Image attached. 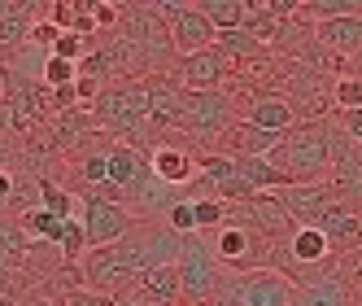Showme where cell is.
Masks as SVG:
<instances>
[{"instance_id": "6da1fadb", "label": "cell", "mask_w": 362, "mask_h": 306, "mask_svg": "<svg viewBox=\"0 0 362 306\" xmlns=\"http://www.w3.org/2000/svg\"><path fill=\"white\" fill-rule=\"evenodd\" d=\"M297 285L284 271L257 267V271H223L214 306H293Z\"/></svg>"}, {"instance_id": "7a4b0ae2", "label": "cell", "mask_w": 362, "mask_h": 306, "mask_svg": "<svg viewBox=\"0 0 362 306\" xmlns=\"http://www.w3.org/2000/svg\"><path fill=\"white\" fill-rule=\"evenodd\" d=\"M271 166H279L293 184H319L332 171V136L327 132H288L271 149Z\"/></svg>"}, {"instance_id": "3957f363", "label": "cell", "mask_w": 362, "mask_h": 306, "mask_svg": "<svg viewBox=\"0 0 362 306\" xmlns=\"http://www.w3.org/2000/svg\"><path fill=\"white\" fill-rule=\"evenodd\" d=\"M175 267H179V298H184L188 306H210L214 302L223 267H218V254H214L210 232H188Z\"/></svg>"}, {"instance_id": "277c9868", "label": "cell", "mask_w": 362, "mask_h": 306, "mask_svg": "<svg viewBox=\"0 0 362 306\" xmlns=\"http://www.w3.org/2000/svg\"><path fill=\"white\" fill-rule=\"evenodd\" d=\"M236 123L231 92L223 88H184V127L197 140H223Z\"/></svg>"}, {"instance_id": "5b68a950", "label": "cell", "mask_w": 362, "mask_h": 306, "mask_svg": "<svg viewBox=\"0 0 362 306\" xmlns=\"http://www.w3.org/2000/svg\"><path fill=\"white\" fill-rule=\"evenodd\" d=\"M210 241H214V254H218L223 271H257V267H267L262 263V254H267L262 232H257L253 223H245L236 210L227 215V223L218 227V232H210Z\"/></svg>"}, {"instance_id": "8992f818", "label": "cell", "mask_w": 362, "mask_h": 306, "mask_svg": "<svg viewBox=\"0 0 362 306\" xmlns=\"http://www.w3.org/2000/svg\"><path fill=\"white\" fill-rule=\"evenodd\" d=\"M136 210H127L122 201H105V197H83V232H88V245L100 249V245H114L122 237L136 232Z\"/></svg>"}, {"instance_id": "52a82bcc", "label": "cell", "mask_w": 362, "mask_h": 306, "mask_svg": "<svg viewBox=\"0 0 362 306\" xmlns=\"http://www.w3.org/2000/svg\"><path fill=\"white\" fill-rule=\"evenodd\" d=\"M92 118L100 132H110L118 140L136 136V123H140V106H136V88L132 84H105L100 96L92 101Z\"/></svg>"}, {"instance_id": "ba28073f", "label": "cell", "mask_w": 362, "mask_h": 306, "mask_svg": "<svg viewBox=\"0 0 362 306\" xmlns=\"http://www.w3.org/2000/svg\"><path fill=\"white\" fill-rule=\"evenodd\" d=\"M275 201L284 206V215H288L297 227H319L332 206H341L336 188H323V184H288V188L275 193Z\"/></svg>"}, {"instance_id": "9c48e42d", "label": "cell", "mask_w": 362, "mask_h": 306, "mask_svg": "<svg viewBox=\"0 0 362 306\" xmlns=\"http://www.w3.org/2000/svg\"><path fill=\"white\" fill-rule=\"evenodd\" d=\"M148 175L158 184H166V188H188V184H197V175H201V158H192L184 144L158 140L148 149Z\"/></svg>"}, {"instance_id": "30bf717a", "label": "cell", "mask_w": 362, "mask_h": 306, "mask_svg": "<svg viewBox=\"0 0 362 306\" xmlns=\"http://www.w3.org/2000/svg\"><path fill=\"white\" fill-rule=\"evenodd\" d=\"M231 70H236V66H231V57L214 44V48H201V53H192V57L179 62L175 79L184 84V88H223L231 79Z\"/></svg>"}, {"instance_id": "8fae6325", "label": "cell", "mask_w": 362, "mask_h": 306, "mask_svg": "<svg viewBox=\"0 0 362 306\" xmlns=\"http://www.w3.org/2000/svg\"><path fill=\"white\" fill-rule=\"evenodd\" d=\"M214 40H218V27L197 5H188L179 18H170V44H175L179 57H192L201 48H214Z\"/></svg>"}, {"instance_id": "7c38bea8", "label": "cell", "mask_w": 362, "mask_h": 306, "mask_svg": "<svg viewBox=\"0 0 362 306\" xmlns=\"http://www.w3.org/2000/svg\"><path fill=\"white\" fill-rule=\"evenodd\" d=\"M245 123H253V127H262V132H271V136H288L293 127H297V106L288 96H257L253 106H249V114H245Z\"/></svg>"}, {"instance_id": "4fadbf2b", "label": "cell", "mask_w": 362, "mask_h": 306, "mask_svg": "<svg viewBox=\"0 0 362 306\" xmlns=\"http://www.w3.org/2000/svg\"><path fill=\"white\" fill-rule=\"evenodd\" d=\"M315 40L327 48V53H362V13L315 22Z\"/></svg>"}, {"instance_id": "5bb4252c", "label": "cell", "mask_w": 362, "mask_h": 306, "mask_svg": "<svg viewBox=\"0 0 362 306\" xmlns=\"http://www.w3.org/2000/svg\"><path fill=\"white\" fill-rule=\"evenodd\" d=\"M231 171H236L240 184L253 188V193H279V188L293 184L279 166H271V158H236V153H231Z\"/></svg>"}, {"instance_id": "9a60e30c", "label": "cell", "mask_w": 362, "mask_h": 306, "mask_svg": "<svg viewBox=\"0 0 362 306\" xmlns=\"http://www.w3.org/2000/svg\"><path fill=\"white\" fill-rule=\"evenodd\" d=\"M136 293L153 298L158 306H179V267L162 263V267H148L136 276Z\"/></svg>"}, {"instance_id": "2e32d148", "label": "cell", "mask_w": 362, "mask_h": 306, "mask_svg": "<svg viewBox=\"0 0 362 306\" xmlns=\"http://www.w3.org/2000/svg\"><path fill=\"white\" fill-rule=\"evenodd\" d=\"M319 232L327 237V245H332V249H345V245L362 241V215H358V210H349L345 201H341V206H332V210L323 215Z\"/></svg>"}, {"instance_id": "e0dca14e", "label": "cell", "mask_w": 362, "mask_h": 306, "mask_svg": "<svg viewBox=\"0 0 362 306\" xmlns=\"http://www.w3.org/2000/svg\"><path fill=\"white\" fill-rule=\"evenodd\" d=\"M293 285H297V293H301L310 306H349L345 280L332 276V271H319V276H310V280H293Z\"/></svg>"}, {"instance_id": "ac0fdd59", "label": "cell", "mask_w": 362, "mask_h": 306, "mask_svg": "<svg viewBox=\"0 0 362 306\" xmlns=\"http://www.w3.org/2000/svg\"><path fill=\"white\" fill-rule=\"evenodd\" d=\"M327 254H332V245H327V237L319 232V227H297L293 241H288V259L297 267H323Z\"/></svg>"}, {"instance_id": "d6986e66", "label": "cell", "mask_w": 362, "mask_h": 306, "mask_svg": "<svg viewBox=\"0 0 362 306\" xmlns=\"http://www.w3.org/2000/svg\"><path fill=\"white\" fill-rule=\"evenodd\" d=\"M214 44L231 57V66H236V62H262V57H271V48L257 40V35H249L245 27H227V31H218Z\"/></svg>"}, {"instance_id": "ffe728a7", "label": "cell", "mask_w": 362, "mask_h": 306, "mask_svg": "<svg viewBox=\"0 0 362 306\" xmlns=\"http://www.w3.org/2000/svg\"><path fill=\"white\" fill-rule=\"evenodd\" d=\"M31 27H35V18H31L27 9H22L18 0H13V5H9V13L0 18V48H18L22 40L31 35Z\"/></svg>"}, {"instance_id": "44dd1931", "label": "cell", "mask_w": 362, "mask_h": 306, "mask_svg": "<svg viewBox=\"0 0 362 306\" xmlns=\"http://www.w3.org/2000/svg\"><path fill=\"white\" fill-rule=\"evenodd\" d=\"M22 267H27V249L18 245H0V293H18L22 285Z\"/></svg>"}, {"instance_id": "7402d4cb", "label": "cell", "mask_w": 362, "mask_h": 306, "mask_svg": "<svg viewBox=\"0 0 362 306\" xmlns=\"http://www.w3.org/2000/svg\"><path fill=\"white\" fill-rule=\"evenodd\" d=\"M192 215H197V232H218L231 215V206L218 197H192Z\"/></svg>"}, {"instance_id": "603a6c76", "label": "cell", "mask_w": 362, "mask_h": 306, "mask_svg": "<svg viewBox=\"0 0 362 306\" xmlns=\"http://www.w3.org/2000/svg\"><path fill=\"white\" fill-rule=\"evenodd\" d=\"M197 9L210 18L218 31L240 27V18H245V5H240V0H197Z\"/></svg>"}, {"instance_id": "cb8c5ba5", "label": "cell", "mask_w": 362, "mask_h": 306, "mask_svg": "<svg viewBox=\"0 0 362 306\" xmlns=\"http://www.w3.org/2000/svg\"><path fill=\"white\" fill-rule=\"evenodd\" d=\"M301 13L310 22H327V18H349V13H362V0H305Z\"/></svg>"}, {"instance_id": "d4e9b609", "label": "cell", "mask_w": 362, "mask_h": 306, "mask_svg": "<svg viewBox=\"0 0 362 306\" xmlns=\"http://www.w3.org/2000/svg\"><path fill=\"white\" fill-rule=\"evenodd\" d=\"M332 96H336V106H341V114L358 110L362 106V74H341V79L332 84Z\"/></svg>"}, {"instance_id": "484cf974", "label": "cell", "mask_w": 362, "mask_h": 306, "mask_svg": "<svg viewBox=\"0 0 362 306\" xmlns=\"http://www.w3.org/2000/svg\"><path fill=\"white\" fill-rule=\"evenodd\" d=\"M88 53H92V40L74 35V31H62L57 48H53V57H62V62H70V66H83V62H88Z\"/></svg>"}, {"instance_id": "4316f807", "label": "cell", "mask_w": 362, "mask_h": 306, "mask_svg": "<svg viewBox=\"0 0 362 306\" xmlns=\"http://www.w3.org/2000/svg\"><path fill=\"white\" fill-rule=\"evenodd\" d=\"M74 79H79V66H70V62H62V57H53V53L44 57V84H48V88H70Z\"/></svg>"}, {"instance_id": "83f0119b", "label": "cell", "mask_w": 362, "mask_h": 306, "mask_svg": "<svg viewBox=\"0 0 362 306\" xmlns=\"http://www.w3.org/2000/svg\"><path fill=\"white\" fill-rule=\"evenodd\" d=\"M40 206L48 215H57V219H74V206H70V197L57 188V184H40Z\"/></svg>"}, {"instance_id": "f1b7e54d", "label": "cell", "mask_w": 362, "mask_h": 306, "mask_svg": "<svg viewBox=\"0 0 362 306\" xmlns=\"http://www.w3.org/2000/svg\"><path fill=\"white\" fill-rule=\"evenodd\" d=\"M166 227H175L179 237L197 232V215H192V201H175V206L166 210Z\"/></svg>"}, {"instance_id": "f546056e", "label": "cell", "mask_w": 362, "mask_h": 306, "mask_svg": "<svg viewBox=\"0 0 362 306\" xmlns=\"http://www.w3.org/2000/svg\"><path fill=\"white\" fill-rule=\"evenodd\" d=\"M27 40H31V44H40V48H48V53H53V48H57V40H62V27H57L53 18H40L35 27H31V35H27Z\"/></svg>"}, {"instance_id": "4dcf8cb0", "label": "cell", "mask_w": 362, "mask_h": 306, "mask_svg": "<svg viewBox=\"0 0 362 306\" xmlns=\"http://www.w3.org/2000/svg\"><path fill=\"white\" fill-rule=\"evenodd\" d=\"M92 22H96V31H110V27H118V22H122V9L114 5V0H100L96 13H92Z\"/></svg>"}, {"instance_id": "1f68e13d", "label": "cell", "mask_w": 362, "mask_h": 306, "mask_svg": "<svg viewBox=\"0 0 362 306\" xmlns=\"http://www.w3.org/2000/svg\"><path fill=\"white\" fill-rule=\"evenodd\" d=\"M144 9H153V13H158V18H179V13H184L188 9V0H144Z\"/></svg>"}, {"instance_id": "d6a6232c", "label": "cell", "mask_w": 362, "mask_h": 306, "mask_svg": "<svg viewBox=\"0 0 362 306\" xmlns=\"http://www.w3.org/2000/svg\"><path fill=\"white\" fill-rule=\"evenodd\" d=\"M341 127H345V136L362 149V106H358V110H349V114L341 118Z\"/></svg>"}, {"instance_id": "836d02e7", "label": "cell", "mask_w": 362, "mask_h": 306, "mask_svg": "<svg viewBox=\"0 0 362 306\" xmlns=\"http://www.w3.org/2000/svg\"><path fill=\"white\" fill-rule=\"evenodd\" d=\"M301 5H305V0H267V9L284 22V18H297L301 13Z\"/></svg>"}, {"instance_id": "e575fe53", "label": "cell", "mask_w": 362, "mask_h": 306, "mask_svg": "<svg viewBox=\"0 0 362 306\" xmlns=\"http://www.w3.org/2000/svg\"><path fill=\"white\" fill-rule=\"evenodd\" d=\"M13 188H18V180H13L9 171H0V210L13 206Z\"/></svg>"}, {"instance_id": "d590c367", "label": "cell", "mask_w": 362, "mask_h": 306, "mask_svg": "<svg viewBox=\"0 0 362 306\" xmlns=\"http://www.w3.org/2000/svg\"><path fill=\"white\" fill-rule=\"evenodd\" d=\"M18 5L27 9L35 22H40V18H48V13H53V5H57V0H18Z\"/></svg>"}, {"instance_id": "8d00e7d4", "label": "cell", "mask_w": 362, "mask_h": 306, "mask_svg": "<svg viewBox=\"0 0 362 306\" xmlns=\"http://www.w3.org/2000/svg\"><path fill=\"white\" fill-rule=\"evenodd\" d=\"M293 306H310V302H305V298H301V293H297V298H293Z\"/></svg>"}, {"instance_id": "74e56055", "label": "cell", "mask_w": 362, "mask_h": 306, "mask_svg": "<svg viewBox=\"0 0 362 306\" xmlns=\"http://www.w3.org/2000/svg\"><path fill=\"white\" fill-rule=\"evenodd\" d=\"M31 306H57V302H44V298H40V302H31Z\"/></svg>"}, {"instance_id": "f35d334b", "label": "cell", "mask_w": 362, "mask_h": 306, "mask_svg": "<svg viewBox=\"0 0 362 306\" xmlns=\"http://www.w3.org/2000/svg\"><path fill=\"white\" fill-rule=\"evenodd\" d=\"M0 298H5V293H0Z\"/></svg>"}]
</instances>
